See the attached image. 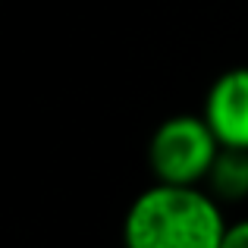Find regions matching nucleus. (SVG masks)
<instances>
[{"label":"nucleus","instance_id":"3","mask_svg":"<svg viewBox=\"0 0 248 248\" xmlns=\"http://www.w3.org/2000/svg\"><path fill=\"white\" fill-rule=\"evenodd\" d=\"M201 116L223 148H248V66L226 69L214 79Z\"/></svg>","mask_w":248,"mask_h":248},{"label":"nucleus","instance_id":"2","mask_svg":"<svg viewBox=\"0 0 248 248\" xmlns=\"http://www.w3.org/2000/svg\"><path fill=\"white\" fill-rule=\"evenodd\" d=\"M220 148L223 145L204 116L176 113L154 129L151 141H148V164L157 182L204 186Z\"/></svg>","mask_w":248,"mask_h":248},{"label":"nucleus","instance_id":"5","mask_svg":"<svg viewBox=\"0 0 248 248\" xmlns=\"http://www.w3.org/2000/svg\"><path fill=\"white\" fill-rule=\"evenodd\" d=\"M220 248H248V220H239V223L226 226V236Z\"/></svg>","mask_w":248,"mask_h":248},{"label":"nucleus","instance_id":"1","mask_svg":"<svg viewBox=\"0 0 248 248\" xmlns=\"http://www.w3.org/2000/svg\"><path fill=\"white\" fill-rule=\"evenodd\" d=\"M220 198L198 186L154 182L126 211V248H220L226 236Z\"/></svg>","mask_w":248,"mask_h":248},{"label":"nucleus","instance_id":"4","mask_svg":"<svg viewBox=\"0 0 248 248\" xmlns=\"http://www.w3.org/2000/svg\"><path fill=\"white\" fill-rule=\"evenodd\" d=\"M204 186L220 201L248 198V148H220Z\"/></svg>","mask_w":248,"mask_h":248}]
</instances>
